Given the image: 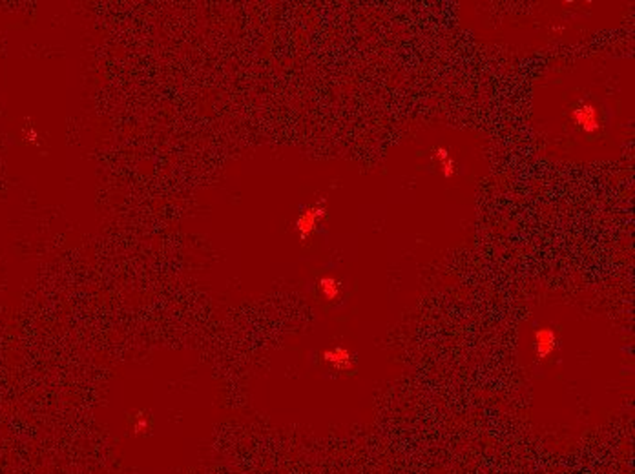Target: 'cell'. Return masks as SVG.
I'll use <instances>...</instances> for the list:
<instances>
[{"label": "cell", "mask_w": 635, "mask_h": 474, "mask_svg": "<svg viewBox=\"0 0 635 474\" xmlns=\"http://www.w3.org/2000/svg\"><path fill=\"white\" fill-rule=\"evenodd\" d=\"M574 121H575V124H579V126H581L582 130L588 133L595 132L597 128H599V117H597V110L590 104H584V106H581V108H577V110L574 111Z\"/></svg>", "instance_id": "obj_1"}]
</instances>
